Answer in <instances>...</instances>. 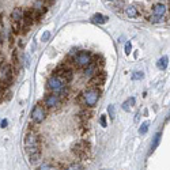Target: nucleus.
<instances>
[{"label": "nucleus", "mask_w": 170, "mask_h": 170, "mask_svg": "<svg viewBox=\"0 0 170 170\" xmlns=\"http://www.w3.org/2000/svg\"><path fill=\"white\" fill-rule=\"evenodd\" d=\"M67 83L64 78H61L60 75L53 74L52 76L48 79V89L52 90L53 93H57L59 95H67L68 89H67Z\"/></svg>", "instance_id": "nucleus-1"}, {"label": "nucleus", "mask_w": 170, "mask_h": 170, "mask_svg": "<svg viewBox=\"0 0 170 170\" xmlns=\"http://www.w3.org/2000/svg\"><path fill=\"white\" fill-rule=\"evenodd\" d=\"M25 151L27 155L41 151V139L35 132H27L25 136Z\"/></svg>", "instance_id": "nucleus-2"}, {"label": "nucleus", "mask_w": 170, "mask_h": 170, "mask_svg": "<svg viewBox=\"0 0 170 170\" xmlns=\"http://www.w3.org/2000/svg\"><path fill=\"white\" fill-rule=\"evenodd\" d=\"M99 97H101V91H99L97 87H90L86 91H83L82 94V99H83V104L86 106H95L98 102Z\"/></svg>", "instance_id": "nucleus-3"}, {"label": "nucleus", "mask_w": 170, "mask_h": 170, "mask_svg": "<svg viewBox=\"0 0 170 170\" xmlns=\"http://www.w3.org/2000/svg\"><path fill=\"white\" fill-rule=\"evenodd\" d=\"M72 153L78 158L86 159L90 154V143L87 140H78L76 143H74V146H72Z\"/></svg>", "instance_id": "nucleus-4"}, {"label": "nucleus", "mask_w": 170, "mask_h": 170, "mask_svg": "<svg viewBox=\"0 0 170 170\" xmlns=\"http://www.w3.org/2000/svg\"><path fill=\"white\" fill-rule=\"evenodd\" d=\"M72 63L78 67V68H86L87 65L91 63V53L87 50H80L74 56Z\"/></svg>", "instance_id": "nucleus-5"}, {"label": "nucleus", "mask_w": 170, "mask_h": 170, "mask_svg": "<svg viewBox=\"0 0 170 170\" xmlns=\"http://www.w3.org/2000/svg\"><path fill=\"white\" fill-rule=\"evenodd\" d=\"M31 120L33 123L35 124H41L42 121L46 118V110H45V108L42 105H35L34 108H33L31 110Z\"/></svg>", "instance_id": "nucleus-6"}, {"label": "nucleus", "mask_w": 170, "mask_h": 170, "mask_svg": "<svg viewBox=\"0 0 170 170\" xmlns=\"http://www.w3.org/2000/svg\"><path fill=\"white\" fill-rule=\"evenodd\" d=\"M0 79H2L3 87L10 86L11 80H13V67H11L10 64L3 65L2 71H0Z\"/></svg>", "instance_id": "nucleus-7"}, {"label": "nucleus", "mask_w": 170, "mask_h": 170, "mask_svg": "<svg viewBox=\"0 0 170 170\" xmlns=\"http://www.w3.org/2000/svg\"><path fill=\"white\" fill-rule=\"evenodd\" d=\"M60 101H61V98H60L59 94L50 93L45 97V106L46 108H56L57 105H60Z\"/></svg>", "instance_id": "nucleus-8"}, {"label": "nucleus", "mask_w": 170, "mask_h": 170, "mask_svg": "<svg viewBox=\"0 0 170 170\" xmlns=\"http://www.w3.org/2000/svg\"><path fill=\"white\" fill-rule=\"evenodd\" d=\"M56 75H60L61 78H64L67 82H69L72 79V76H74V72H72V69L69 68V67L67 65H60L59 68L56 69V72H54Z\"/></svg>", "instance_id": "nucleus-9"}, {"label": "nucleus", "mask_w": 170, "mask_h": 170, "mask_svg": "<svg viewBox=\"0 0 170 170\" xmlns=\"http://www.w3.org/2000/svg\"><path fill=\"white\" fill-rule=\"evenodd\" d=\"M105 80H106V74H105V72H97V74L93 76L91 82H90V84H91L93 87L101 86V84L105 83Z\"/></svg>", "instance_id": "nucleus-10"}, {"label": "nucleus", "mask_w": 170, "mask_h": 170, "mask_svg": "<svg viewBox=\"0 0 170 170\" xmlns=\"http://www.w3.org/2000/svg\"><path fill=\"white\" fill-rule=\"evenodd\" d=\"M22 18H23L22 8H19V7L14 8L13 13H11V20H13V23H20L22 22Z\"/></svg>", "instance_id": "nucleus-11"}, {"label": "nucleus", "mask_w": 170, "mask_h": 170, "mask_svg": "<svg viewBox=\"0 0 170 170\" xmlns=\"http://www.w3.org/2000/svg\"><path fill=\"white\" fill-rule=\"evenodd\" d=\"M97 72H98V67H97L95 63L91 61L89 65L86 67V68H84V76H86V78H93Z\"/></svg>", "instance_id": "nucleus-12"}, {"label": "nucleus", "mask_w": 170, "mask_h": 170, "mask_svg": "<svg viewBox=\"0 0 170 170\" xmlns=\"http://www.w3.org/2000/svg\"><path fill=\"white\" fill-rule=\"evenodd\" d=\"M153 11H154V15H155V17L162 18L163 15L166 14V6L162 4V3H157V4L153 7Z\"/></svg>", "instance_id": "nucleus-13"}, {"label": "nucleus", "mask_w": 170, "mask_h": 170, "mask_svg": "<svg viewBox=\"0 0 170 170\" xmlns=\"http://www.w3.org/2000/svg\"><path fill=\"white\" fill-rule=\"evenodd\" d=\"M93 22L94 23H98V25H104L109 20V18L106 17V15H102V14H94L93 15Z\"/></svg>", "instance_id": "nucleus-14"}, {"label": "nucleus", "mask_w": 170, "mask_h": 170, "mask_svg": "<svg viewBox=\"0 0 170 170\" xmlns=\"http://www.w3.org/2000/svg\"><path fill=\"white\" fill-rule=\"evenodd\" d=\"M125 14H127V17H128V18H136L139 15L136 7H133V6H128V7L125 8Z\"/></svg>", "instance_id": "nucleus-15"}, {"label": "nucleus", "mask_w": 170, "mask_h": 170, "mask_svg": "<svg viewBox=\"0 0 170 170\" xmlns=\"http://www.w3.org/2000/svg\"><path fill=\"white\" fill-rule=\"evenodd\" d=\"M168 63H169L168 56H163V57H161V59L158 60L157 67H158L159 69H166V67H168Z\"/></svg>", "instance_id": "nucleus-16"}, {"label": "nucleus", "mask_w": 170, "mask_h": 170, "mask_svg": "<svg viewBox=\"0 0 170 170\" xmlns=\"http://www.w3.org/2000/svg\"><path fill=\"white\" fill-rule=\"evenodd\" d=\"M39 159H41V151H38V153H34V154H30L29 155V161L31 165H35V163L39 162Z\"/></svg>", "instance_id": "nucleus-17"}, {"label": "nucleus", "mask_w": 170, "mask_h": 170, "mask_svg": "<svg viewBox=\"0 0 170 170\" xmlns=\"http://www.w3.org/2000/svg\"><path fill=\"white\" fill-rule=\"evenodd\" d=\"M133 105H135V98H133V97H131V98H128V99H127V101L123 104V109H124L125 112H129Z\"/></svg>", "instance_id": "nucleus-18"}, {"label": "nucleus", "mask_w": 170, "mask_h": 170, "mask_svg": "<svg viewBox=\"0 0 170 170\" xmlns=\"http://www.w3.org/2000/svg\"><path fill=\"white\" fill-rule=\"evenodd\" d=\"M159 142H161V133L158 132L157 135H155V138H154V142L151 143V153H153L154 150L158 147V144H159Z\"/></svg>", "instance_id": "nucleus-19"}, {"label": "nucleus", "mask_w": 170, "mask_h": 170, "mask_svg": "<svg viewBox=\"0 0 170 170\" xmlns=\"http://www.w3.org/2000/svg\"><path fill=\"white\" fill-rule=\"evenodd\" d=\"M37 170H54V166L52 165V163H49V162H44L42 165L38 166Z\"/></svg>", "instance_id": "nucleus-20"}, {"label": "nucleus", "mask_w": 170, "mask_h": 170, "mask_svg": "<svg viewBox=\"0 0 170 170\" xmlns=\"http://www.w3.org/2000/svg\"><path fill=\"white\" fill-rule=\"evenodd\" d=\"M148 125H150V124H148V121H146V123L142 124L140 128H139V133H140V135H144V133H147V131H148Z\"/></svg>", "instance_id": "nucleus-21"}, {"label": "nucleus", "mask_w": 170, "mask_h": 170, "mask_svg": "<svg viewBox=\"0 0 170 170\" xmlns=\"http://www.w3.org/2000/svg\"><path fill=\"white\" fill-rule=\"evenodd\" d=\"M82 169H83V168H82L80 163L74 162V163H71V165H68V168H67L65 170H82Z\"/></svg>", "instance_id": "nucleus-22"}, {"label": "nucleus", "mask_w": 170, "mask_h": 170, "mask_svg": "<svg viewBox=\"0 0 170 170\" xmlns=\"http://www.w3.org/2000/svg\"><path fill=\"white\" fill-rule=\"evenodd\" d=\"M132 80H138V79H143L144 78V74L143 72H140V71H136V72H133L132 74Z\"/></svg>", "instance_id": "nucleus-23"}, {"label": "nucleus", "mask_w": 170, "mask_h": 170, "mask_svg": "<svg viewBox=\"0 0 170 170\" xmlns=\"http://www.w3.org/2000/svg\"><path fill=\"white\" fill-rule=\"evenodd\" d=\"M108 113H109V116H110V118H114V116H116V113H114V105L108 106Z\"/></svg>", "instance_id": "nucleus-24"}, {"label": "nucleus", "mask_w": 170, "mask_h": 170, "mask_svg": "<svg viewBox=\"0 0 170 170\" xmlns=\"http://www.w3.org/2000/svg\"><path fill=\"white\" fill-rule=\"evenodd\" d=\"M13 64L14 65L19 64V60H18V50H14L13 52Z\"/></svg>", "instance_id": "nucleus-25"}, {"label": "nucleus", "mask_w": 170, "mask_h": 170, "mask_svg": "<svg viewBox=\"0 0 170 170\" xmlns=\"http://www.w3.org/2000/svg\"><path fill=\"white\" fill-rule=\"evenodd\" d=\"M49 38H50V33H49V31H44V33H42V37H41V39H42L44 42L49 41Z\"/></svg>", "instance_id": "nucleus-26"}, {"label": "nucleus", "mask_w": 170, "mask_h": 170, "mask_svg": "<svg viewBox=\"0 0 170 170\" xmlns=\"http://www.w3.org/2000/svg\"><path fill=\"white\" fill-rule=\"evenodd\" d=\"M131 48H132L131 41H128V42L125 44V53H127V54H129V53H131Z\"/></svg>", "instance_id": "nucleus-27"}, {"label": "nucleus", "mask_w": 170, "mask_h": 170, "mask_svg": "<svg viewBox=\"0 0 170 170\" xmlns=\"http://www.w3.org/2000/svg\"><path fill=\"white\" fill-rule=\"evenodd\" d=\"M151 22H155V23H158V22H163V19L161 17H155V15H154L153 18H151Z\"/></svg>", "instance_id": "nucleus-28"}, {"label": "nucleus", "mask_w": 170, "mask_h": 170, "mask_svg": "<svg viewBox=\"0 0 170 170\" xmlns=\"http://www.w3.org/2000/svg\"><path fill=\"white\" fill-rule=\"evenodd\" d=\"M80 118H83V120L90 118V113H89V112H82V113H80Z\"/></svg>", "instance_id": "nucleus-29"}, {"label": "nucleus", "mask_w": 170, "mask_h": 170, "mask_svg": "<svg viewBox=\"0 0 170 170\" xmlns=\"http://www.w3.org/2000/svg\"><path fill=\"white\" fill-rule=\"evenodd\" d=\"M99 124H101L102 127H106V116H101V118H99Z\"/></svg>", "instance_id": "nucleus-30"}, {"label": "nucleus", "mask_w": 170, "mask_h": 170, "mask_svg": "<svg viewBox=\"0 0 170 170\" xmlns=\"http://www.w3.org/2000/svg\"><path fill=\"white\" fill-rule=\"evenodd\" d=\"M7 124H8V121L6 120V118L0 121V127H2V128H6V127H7Z\"/></svg>", "instance_id": "nucleus-31"}, {"label": "nucleus", "mask_w": 170, "mask_h": 170, "mask_svg": "<svg viewBox=\"0 0 170 170\" xmlns=\"http://www.w3.org/2000/svg\"><path fill=\"white\" fill-rule=\"evenodd\" d=\"M108 2H113V0H108Z\"/></svg>", "instance_id": "nucleus-32"}, {"label": "nucleus", "mask_w": 170, "mask_h": 170, "mask_svg": "<svg viewBox=\"0 0 170 170\" xmlns=\"http://www.w3.org/2000/svg\"><path fill=\"white\" fill-rule=\"evenodd\" d=\"M0 44H2V38H0Z\"/></svg>", "instance_id": "nucleus-33"}, {"label": "nucleus", "mask_w": 170, "mask_h": 170, "mask_svg": "<svg viewBox=\"0 0 170 170\" xmlns=\"http://www.w3.org/2000/svg\"><path fill=\"white\" fill-rule=\"evenodd\" d=\"M0 91H2V89H0Z\"/></svg>", "instance_id": "nucleus-34"}, {"label": "nucleus", "mask_w": 170, "mask_h": 170, "mask_svg": "<svg viewBox=\"0 0 170 170\" xmlns=\"http://www.w3.org/2000/svg\"><path fill=\"white\" fill-rule=\"evenodd\" d=\"M54 170H57V169H54Z\"/></svg>", "instance_id": "nucleus-35"}]
</instances>
